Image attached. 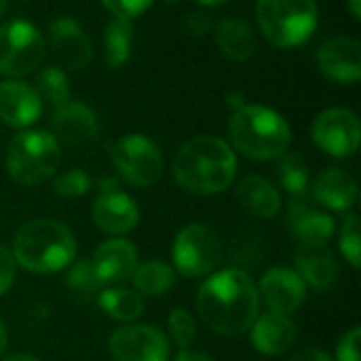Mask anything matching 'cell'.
Returning a JSON list of instances; mask_svg holds the SVG:
<instances>
[{
    "label": "cell",
    "instance_id": "cell-1",
    "mask_svg": "<svg viewBox=\"0 0 361 361\" xmlns=\"http://www.w3.org/2000/svg\"><path fill=\"white\" fill-rule=\"evenodd\" d=\"M260 296L254 279L237 269L212 275L197 294L201 319L222 336H239L252 328L258 317Z\"/></svg>",
    "mask_w": 361,
    "mask_h": 361
},
{
    "label": "cell",
    "instance_id": "cell-2",
    "mask_svg": "<svg viewBox=\"0 0 361 361\" xmlns=\"http://www.w3.org/2000/svg\"><path fill=\"white\" fill-rule=\"evenodd\" d=\"M235 176L237 157L233 148L216 135L188 140L173 159L178 186L192 195H218L233 184Z\"/></svg>",
    "mask_w": 361,
    "mask_h": 361
},
{
    "label": "cell",
    "instance_id": "cell-3",
    "mask_svg": "<svg viewBox=\"0 0 361 361\" xmlns=\"http://www.w3.org/2000/svg\"><path fill=\"white\" fill-rule=\"evenodd\" d=\"M11 254L15 262L30 273H57L72 264L76 256V239L66 224L40 218L17 231Z\"/></svg>",
    "mask_w": 361,
    "mask_h": 361
},
{
    "label": "cell",
    "instance_id": "cell-4",
    "mask_svg": "<svg viewBox=\"0 0 361 361\" xmlns=\"http://www.w3.org/2000/svg\"><path fill=\"white\" fill-rule=\"evenodd\" d=\"M228 135L233 146L252 161L277 159L292 142L286 118L260 104H243L235 110L228 123Z\"/></svg>",
    "mask_w": 361,
    "mask_h": 361
},
{
    "label": "cell",
    "instance_id": "cell-5",
    "mask_svg": "<svg viewBox=\"0 0 361 361\" xmlns=\"http://www.w3.org/2000/svg\"><path fill=\"white\" fill-rule=\"evenodd\" d=\"M256 19L262 36L277 49L305 44L317 27L315 0H258Z\"/></svg>",
    "mask_w": 361,
    "mask_h": 361
},
{
    "label": "cell",
    "instance_id": "cell-6",
    "mask_svg": "<svg viewBox=\"0 0 361 361\" xmlns=\"http://www.w3.org/2000/svg\"><path fill=\"white\" fill-rule=\"evenodd\" d=\"M59 157V144L49 131H21L6 150V171L17 184L36 186L57 171Z\"/></svg>",
    "mask_w": 361,
    "mask_h": 361
},
{
    "label": "cell",
    "instance_id": "cell-7",
    "mask_svg": "<svg viewBox=\"0 0 361 361\" xmlns=\"http://www.w3.org/2000/svg\"><path fill=\"white\" fill-rule=\"evenodd\" d=\"M44 59V38L38 27L23 19L0 25V74L19 78L34 72Z\"/></svg>",
    "mask_w": 361,
    "mask_h": 361
},
{
    "label": "cell",
    "instance_id": "cell-8",
    "mask_svg": "<svg viewBox=\"0 0 361 361\" xmlns=\"http://www.w3.org/2000/svg\"><path fill=\"white\" fill-rule=\"evenodd\" d=\"M110 154L118 176L131 186L148 188L163 176V154L146 135L131 133L116 140L110 148Z\"/></svg>",
    "mask_w": 361,
    "mask_h": 361
},
{
    "label": "cell",
    "instance_id": "cell-9",
    "mask_svg": "<svg viewBox=\"0 0 361 361\" xmlns=\"http://www.w3.org/2000/svg\"><path fill=\"white\" fill-rule=\"evenodd\" d=\"M171 258L184 277H205L216 271L222 260V241L205 224L184 226L173 241Z\"/></svg>",
    "mask_w": 361,
    "mask_h": 361
},
{
    "label": "cell",
    "instance_id": "cell-10",
    "mask_svg": "<svg viewBox=\"0 0 361 361\" xmlns=\"http://www.w3.org/2000/svg\"><path fill=\"white\" fill-rule=\"evenodd\" d=\"M360 118L347 108H330L317 114L311 127L313 142L332 157H351L360 146Z\"/></svg>",
    "mask_w": 361,
    "mask_h": 361
},
{
    "label": "cell",
    "instance_id": "cell-11",
    "mask_svg": "<svg viewBox=\"0 0 361 361\" xmlns=\"http://www.w3.org/2000/svg\"><path fill=\"white\" fill-rule=\"evenodd\" d=\"M108 349L116 361H169V341L165 334L144 324L116 328Z\"/></svg>",
    "mask_w": 361,
    "mask_h": 361
},
{
    "label": "cell",
    "instance_id": "cell-12",
    "mask_svg": "<svg viewBox=\"0 0 361 361\" xmlns=\"http://www.w3.org/2000/svg\"><path fill=\"white\" fill-rule=\"evenodd\" d=\"M258 296H262L271 313L290 317L302 307L307 298V283L296 271L286 267H275L262 275Z\"/></svg>",
    "mask_w": 361,
    "mask_h": 361
},
{
    "label": "cell",
    "instance_id": "cell-13",
    "mask_svg": "<svg viewBox=\"0 0 361 361\" xmlns=\"http://www.w3.org/2000/svg\"><path fill=\"white\" fill-rule=\"evenodd\" d=\"M319 72L341 85H353L361 76V44L351 36H334L317 51Z\"/></svg>",
    "mask_w": 361,
    "mask_h": 361
},
{
    "label": "cell",
    "instance_id": "cell-14",
    "mask_svg": "<svg viewBox=\"0 0 361 361\" xmlns=\"http://www.w3.org/2000/svg\"><path fill=\"white\" fill-rule=\"evenodd\" d=\"M51 135L63 146H87L99 133L95 112L80 102H66L51 114Z\"/></svg>",
    "mask_w": 361,
    "mask_h": 361
},
{
    "label": "cell",
    "instance_id": "cell-15",
    "mask_svg": "<svg viewBox=\"0 0 361 361\" xmlns=\"http://www.w3.org/2000/svg\"><path fill=\"white\" fill-rule=\"evenodd\" d=\"M288 228L300 245L319 247L334 235V218L309 205L302 197H292L288 203Z\"/></svg>",
    "mask_w": 361,
    "mask_h": 361
},
{
    "label": "cell",
    "instance_id": "cell-16",
    "mask_svg": "<svg viewBox=\"0 0 361 361\" xmlns=\"http://www.w3.org/2000/svg\"><path fill=\"white\" fill-rule=\"evenodd\" d=\"M49 38H51V49L57 61L70 70H82L91 57V40L85 34V30L70 17H57L51 21L49 27Z\"/></svg>",
    "mask_w": 361,
    "mask_h": 361
},
{
    "label": "cell",
    "instance_id": "cell-17",
    "mask_svg": "<svg viewBox=\"0 0 361 361\" xmlns=\"http://www.w3.org/2000/svg\"><path fill=\"white\" fill-rule=\"evenodd\" d=\"M91 267L104 288L125 283L137 269V250L127 239H110L95 250Z\"/></svg>",
    "mask_w": 361,
    "mask_h": 361
},
{
    "label": "cell",
    "instance_id": "cell-18",
    "mask_svg": "<svg viewBox=\"0 0 361 361\" xmlns=\"http://www.w3.org/2000/svg\"><path fill=\"white\" fill-rule=\"evenodd\" d=\"M42 102L38 93L21 80L0 82V121L13 129H25L38 121Z\"/></svg>",
    "mask_w": 361,
    "mask_h": 361
},
{
    "label": "cell",
    "instance_id": "cell-19",
    "mask_svg": "<svg viewBox=\"0 0 361 361\" xmlns=\"http://www.w3.org/2000/svg\"><path fill=\"white\" fill-rule=\"evenodd\" d=\"M93 222L102 233L127 235L140 222L137 203L123 190L104 192L93 203Z\"/></svg>",
    "mask_w": 361,
    "mask_h": 361
},
{
    "label": "cell",
    "instance_id": "cell-20",
    "mask_svg": "<svg viewBox=\"0 0 361 361\" xmlns=\"http://www.w3.org/2000/svg\"><path fill=\"white\" fill-rule=\"evenodd\" d=\"M296 326L288 315L264 313L252 324V345L264 355H279L294 345Z\"/></svg>",
    "mask_w": 361,
    "mask_h": 361
},
{
    "label": "cell",
    "instance_id": "cell-21",
    "mask_svg": "<svg viewBox=\"0 0 361 361\" xmlns=\"http://www.w3.org/2000/svg\"><path fill=\"white\" fill-rule=\"evenodd\" d=\"M294 258H296V267H298L296 273L311 288L324 292V290H330L338 281V273H341L338 262L332 256V252L326 250V245H319V247L300 245L296 250Z\"/></svg>",
    "mask_w": 361,
    "mask_h": 361
},
{
    "label": "cell",
    "instance_id": "cell-22",
    "mask_svg": "<svg viewBox=\"0 0 361 361\" xmlns=\"http://www.w3.org/2000/svg\"><path fill=\"white\" fill-rule=\"evenodd\" d=\"M313 197L328 209L347 212L357 201V184L343 169H324L313 182Z\"/></svg>",
    "mask_w": 361,
    "mask_h": 361
},
{
    "label": "cell",
    "instance_id": "cell-23",
    "mask_svg": "<svg viewBox=\"0 0 361 361\" xmlns=\"http://www.w3.org/2000/svg\"><path fill=\"white\" fill-rule=\"evenodd\" d=\"M214 34L220 53L233 61H247L256 53V34L243 19L226 17L218 21Z\"/></svg>",
    "mask_w": 361,
    "mask_h": 361
},
{
    "label": "cell",
    "instance_id": "cell-24",
    "mask_svg": "<svg viewBox=\"0 0 361 361\" xmlns=\"http://www.w3.org/2000/svg\"><path fill=\"white\" fill-rule=\"evenodd\" d=\"M237 199L241 207L256 218H273L281 207L277 188L260 176L243 178L237 186Z\"/></svg>",
    "mask_w": 361,
    "mask_h": 361
},
{
    "label": "cell",
    "instance_id": "cell-25",
    "mask_svg": "<svg viewBox=\"0 0 361 361\" xmlns=\"http://www.w3.org/2000/svg\"><path fill=\"white\" fill-rule=\"evenodd\" d=\"M133 23L131 19L112 17L104 27V57L110 68H121L131 55Z\"/></svg>",
    "mask_w": 361,
    "mask_h": 361
},
{
    "label": "cell",
    "instance_id": "cell-26",
    "mask_svg": "<svg viewBox=\"0 0 361 361\" xmlns=\"http://www.w3.org/2000/svg\"><path fill=\"white\" fill-rule=\"evenodd\" d=\"M131 281L140 296H163L176 283V271L161 260H150L137 264Z\"/></svg>",
    "mask_w": 361,
    "mask_h": 361
},
{
    "label": "cell",
    "instance_id": "cell-27",
    "mask_svg": "<svg viewBox=\"0 0 361 361\" xmlns=\"http://www.w3.org/2000/svg\"><path fill=\"white\" fill-rule=\"evenodd\" d=\"M97 305L102 311L116 322H133L144 313V300L135 290L125 288H104Z\"/></svg>",
    "mask_w": 361,
    "mask_h": 361
},
{
    "label": "cell",
    "instance_id": "cell-28",
    "mask_svg": "<svg viewBox=\"0 0 361 361\" xmlns=\"http://www.w3.org/2000/svg\"><path fill=\"white\" fill-rule=\"evenodd\" d=\"M66 288L72 294V298L80 305L97 302V298L104 290L102 281L93 273L91 260H78L70 267V271L66 275Z\"/></svg>",
    "mask_w": 361,
    "mask_h": 361
},
{
    "label": "cell",
    "instance_id": "cell-29",
    "mask_svg": "<svg viewBox=\"0 0 361 361\" xmlns=\"http://www.w3.org/2000/svg\"><path fill=\"white\" fill-rule=\"evenodd\" d=\"M277 176L283 184V188L292 197H305L309 188V167L298 152H283L277 157Z\"/></svg>",
    "mask_w": 361,
    "mask_h": 361
},
{
    "label": "cell",
    "instance_id": "cell-30",
    "mask_svg": "<svg viewBox=\"0 0 361 361\" xmlns=\"http://www.w3.org/2000/svg\"><path fill=\"white\" fill-rule=\"evenodd\" d=\"M40 97V102H49L51 106H61L70 99V85L66 74L59 68H42L36 76V89H34Z\"/></svg>",
    "mask_w": 361,
    "mask_h": 361
},
{
    "label": "cell",
    "instance_id": "cell-31",
    "mask_svg": "<svg viewBox=\"0 0 361 361\" xmlns=\"http://www.w3.org/2000/svg\"><path fill=\"white\" fill-rule=\"evenodd\" d=\"M169 336L178 349H188L197 338V324L186 309H173L169 315Z\"/></svg>",
    "mask_w": 361,
    "mask_h": 361
},
{
    "label": "cell",
    "instance_id": "cell-32",
    "mask_svg": "<svg viewBox=\"0 0 361 361\" xmlns=\"http://www.w3.org/2000/svg\"><path fill=\"white\" fill-rule=\"evenodd\" d=\"M361 222L357 216H349L343 222V231H341V252L345 254V258L349 260V264L353 269L361 267V237H360Z\"/></svg>",
    "mask_w": 361,
    "mask_h": 361
},
{
    "label": "cell",
    "instance_id": "cell-33",
    "mask_svg": "<svg viewBox=\"0 0 361 361\" xmlns=\"http://www.w3.org/2000/svg\"><path fill=\"white\" fill-rule=\"evenodd\" d=\"M91 188V180L82 169H70L66 173H61L59 178H55L53 182V190L59 197H82L87 195V190Z\"/></svg>",
    "mask_w": 361,
    "mask_h": 361
},
{
    "label": "cell",
    "instance_id": "cell-34",
    "mask_svg": "<svg viewBox=\"0 0 361 361\" xmlns=\"http://www.w3.org/2000/svg\"><path fill=\"white\" fill-rule=\"evenodd\" d=\"M154 0H102V4L114 15V17H123V19H133L137 15H142L146 8H150Z\"/></svg>",
    "mask_w": 361,
    "mask_h": 361
},
{
    "label": "cell",
    "instance_id": "cell-35",
    "mask_svg": "<svg viewBox=\"0 0 361 361\" xmlns=\"http://www.w3.org/2000/svg\"><path fill=\"white\" fill-rule=\"evenodd\" d=\"M182 32L188 36H205L212 30V17L203 11H190L182 17Z\"/></svg>",
    "mask_w": 361,
    "mask_h": 361
},
{
    "label": "cell",
    "instance_id": "cell-36",
    "mask_svg": "<svg viewBox=\"0 0 361 361\" xmlns=\"http://www.w3.org/2000/svg\"><path fill=\"white\" fill-rule=\"evenodd\" d=\"M360 338L361 330L355 326L351 328L338 343V349H336V357L338 361H360Z\"/></svg>",
    "mask_w": 361,
    "mask_h": 361
},
{
    "label": "cell",
    "instance_id": "cell-37",
    "mask_svg": "<svg viewBox=\"0 0 361 361\" xmlns=\"http://www.w3.org/2000/svg\"><path fill=\"white\" fill-rule=\"evenodd\" d=\"M15 275H17V262L11 250L0 245V296H4L13 288Z\"/></svg>",
    "mask_w": 361,
    "mask_h": 361
},
{
    "label": "cell",
    "instance_id": "cell-38",
    "mask_svg": "<svg viewBox=\"0 0 361 361\" xmlns=\"http://www.w3.org/2000/svg\"><path fill=\"white\" fill-rule=\"evenodd\" d=\"M290 361H332V357L322 349H305L294 357H290Z\"/></svg>",
    "mask_w": 361,
    "mask_h": 361
},
{
    "label": "cell",
    "instance_id": "cell-39",
    "mask_svg": "<svg viewBox=\"0 0 361 361\" xmlns=\"http://www.w3.org/2000/svg\"><path fill=\"white\" fill-rule=\"evenodd\" d=\"M173 361H214V360H212L209 355L201 353V351H188V349H184V351H180V355H178Z\"/></svg>",
    "mask_w": 361,
    "mask_h": 361
},
{
    "label": "cell",
    "instance_id": "cell-40",
    "mask_svg": "<svg viewBox=\"0 0 361 361\" xmlns=\"http://www.w3.org/2000/svg\"><path fill=\"white\" fill-rule=\"evenodd\" d=\"M114 190H121L118 180H114V178H104V180H99V195H104V192H114Z\"/></svg>",
    "mask_w": 361,
    "mask_h": 361
},
{
    "label": "cell",
    "instance_id": "cell-41",
    "mask_svg": "<svg viewBox=\"0 0 361 361\" xmlns=\"http://www.w3.org/2000/svg\"><path fill=\"white\" fill-rule=\"evenodd\" d=\"M226 104H228L233 110H239V108L245 104V97H243L241 93H231V95H226Z\"/></svg>",
    "mask_w": 361,
    "mask_h": 361
},
{
    "label": "cell",
    "instance_id": "cell-42",
    "mask_svg": "<svg viewBox=\"0 0 361 361\" xmlns=\"http://www.w3.org/2000/svg\"><path fill=\"white\" fill-rule=\"evenodd\" d=\"M6 343H8V334H6V326H4V322L0 319V357H2V353L6 351Z\"/></svg>",
    "mask_w": 361,
    "mask_h": 361
},
{
    "label": "cell",
    "instance_id": "cell-43",
    "mask_svg": "<svg viewBox=\"0 0 361 361\" xmlns=\"http://www.w3.org/2000/svg\"><path fill=\"white\" fill-rule=\"evenodd\" d=\"M347 2H349V11H351L353 19H355V21H360L361 19V0H347Z\"/></svg>",
    "mask_w": 361,
    "mask_h": 361
},
{
    "label": "cell",
    "instance_id": "cell-44",
    "mask_svg": "<svg viewBox=\"0 0 361 361\" xmlns=\"http://www.w3.org/2000/svg\"><path fill=\"white\" fill-rule=\"evenodd\" d=\"M4 361H38L34 355H30V353H15V355H11V357H6Z\"/></svg>",
    "mask_w": 361,
    "mask_h": 361
},
{
    "label": "cell",
    "instance_id": "cell-45",
    "mask_svg": "<svg viewBox=\"0 0 361 361\" xmlns=\"http://www.w3.org/2000/svg\"><path fill=\"white\" fill-rule=\"evenodd\" d=\"M195 2H199V4H203V6H220V4H224V2H228V0H195Z\"/></svg>",
    "mask_w": 361,
    "mask_h": 361
},
{
    "label": "cell",
    "instance_id": "cell-46",
    "mask_svg": "<svg viewBox=\"0 0 361 361\" xmlns=\"http://www.w3.org/2000/svg\"><path fill=\"white\" fill-rule=\"evenodd\" d=\"M4 11H6V0H0V19L4 15Z\"/></svg>",
    "mask_w": 361,
    "mask_h": 361
},
{
    "label": "cell",
    "instance_id": "cell-47",
    "mask_svg": "<svg viewBox=\"0 0 361 361\" xmlns=\"http://www.w3.org/2000/svg\"><path fill=\"white\" fill-rule=\"evenodd\" d=\"M163 2H167V4H173V2H178V0H163Z\"/></svg>",
    "mask_w": 361,
    "mask_h": 361
}]
</instances>
